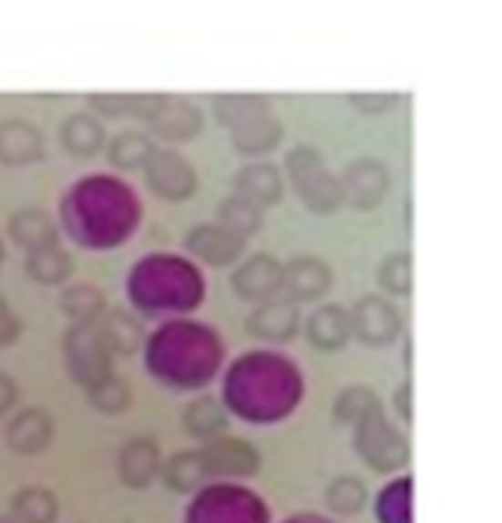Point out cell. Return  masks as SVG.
<instances>
[{"label": "cell", "mask_w": 502, "mask_h": 523, "mask_svg": "<svg viewBox=\"0 0 502 523\" xmlns=\"http://www.w3.org/2000/svg\"><path fill=\"white\" fill-rule=\"evenodd\" d=\"M88 107L97 118H124L129 115L132 95H88Z\"/></svg>", "instance_id": "836d02e7"}, {"label": "cell", "mask_w": 502, "mask_h": 523, "mask_svg": "<svg viewBox=\"0 0 502 523\" xmlns=\"http://www.w3.org/2000/svg\"><path fill=\"white\" fill-rule=\"evenodd\" d=\"M350 107L359 109L362 115H385L388 109L396 107V95H350Z\"/></svg>", "instance_id": "e575fe53"}, {"label": "cell", "mask_w": 502, "mask_h": 523, "mask_svg": "<svg viewBox=\"0 0 502 523\" xmlns=\"http://www.w3.org/2000/svg\"><path fill=\"white\" fill-rule=\"evenodd\" d=\"M144 179H148V186L156 198L170 200V203H182L194 198L197 186H200L191 162L174 148H156L150 153V159L144 162Z\"/></svg>", "instance_id": "5b68a950"}, {"label": "cell", "mask_w": 502, "mask_h": 523, "mask_svg": "<svg viewBox=\"0 0 502 523\" xmlns=\"http://www.w3.org/2000/svg\"><path fill=\"white\" fill-rule=\"evenodd\" d=\"M148 124L156 138L170 141V145H182V141H191L200 136L203 112L185 97L162 95V103H159V109L148 118Z\"/></svg>", "instance_id": "7c38bea8"}, {"label": "cell", "mask_w": 502, "mask_h": 523, "mask_svg": "<svg viewBox=\"0 0 502 523\" xmlns=\"http://www.w3.org/2000/svg\"><path fill=\"white\" fill-rule=\"evenodd\" d=\"M88 403L103 415H121L132 406V391L121 376L106 374L88 385Z\"/></svg>", "instance_id": "4dcf8cb0"}, {"label": "cell", "mask_w": 502, "mask_h": 523, "mask_svg": "<svg viewBox=\"0 0 502 523\" xmlns=\"http://www.w3.org/2000/svg\"><path fill=\"white\" fill-rule=\"evenodd\" d=\"M306 338L309 344L317 347L321 353H338L347 347L353 338V326H350V312L338 306V303H323L317 306L309 321H306Z\"/></svg>", "instance_id": "ac0fdd59"}, {"label": "cell", "mask_w": 502, "mask_h": 523, "mask_svg": "<svg viewBox=\"0 0 502 523\" xmlns=\"http://www.w3.org/2000/svg\"><path fill=\"white\" fill-rule=\"evenodd\" d=\"M4 256H6V244H4V239H0V265H4Z\"/></svg>", "instance_id": "ab89813d"}, {"label": "cell", "mask_w": 502, "mask_h": 523, "mask_svg": "<svg viewBox=\"0 0 502 523\" xmlns=\"http://www.w3.org/2000/svg\"><path fill=\"white\" fill-rule=\"evenodd\" d=\"M394 406L400 412V417L405 424L415 421V409H412V383H403L400 388L394 391Z\"/></svg>", "instance_id": "8d00e7d4"}, {"label": "cell", "mask_w": 502, "mask_h": 523, "mask_svg": "<svg viewBox=\"0 0 502 523\" xmlns=\"http://www.w3.org/2000/svg\"><path fill=\"white\" fill-rule=\"evenodd\" d=\"M185 251L191 256H197L200 262L211 268H223V265H232L238 256H244L247 251V239L244 235L232 232L230 227L223 224H197L185 232Z\"/></svg>", "instance_id": "30bf717a"}, {"label": "cell", "mask_w": 502, "mask_h": 523, "mask_svg": "<svg viewBox=\"0 0 502 523\" xmlns=\"http://www.w3.org/2000/svg\"><path fill=\"white\" fill-rule=\"evenodd\" d=\"M65 368L77 385H91L112 374V350L106 344L97 321H74V326L65 333Z\"/></svg>", "instance_id": "277c9868"}, {"label": "cell", "mask_w": 502, "mask_h": 523, "mask_svg": "<svg viewBox=\"0 0 502 523\" xmlns=\"http://www.w3.org/2000/svg\"><path fill=\"white\" fill-rule=\"evenodd\" d=\"M297 520H306V523L314 520V523H317V520H326V518H323V515H317V512H297V515H291V518H288V523H297Z\"/></svg>", "instance_id": "f35d334b"}, {"label": "cell", "mask_w": 502, "mask_h": 523, "mask_svg": "<svg viewBox=\"0 0 502 523\" xmlns=\"http://www.w3.org/2000/svg\"><path fill=\"white\" fill-rule=\"evenodd\" d=\"M45 156V133L33 121L6 118L0 121V165L24 168L36 165Z\"/></svg>", "instance_id": "9a60e30c"}, {"label": "cell", "mask_w": 502, "mask_h": 523, "mask_svg": "<svg viewBox=\"0 0 502 523\" xmlns=\"http://www.w3.org/2000/svg\"><path fill=\"white\" fill-rule=\"evenodd\" d=\"M24 271L26 277L38 285H62L74 273V256L56 241V244L38 247V251H26Z\"/></svg>", "instance_id": "7402d4cb"}, {"label": "cell", "mask_w": 502, "mask_h": 523, "mask_svg": "<svg viewBox=\"0 0 502 523\" xmlns=\"http://www.w3.org/2000/svg\"><path fill=\"white\" fill-rule=\"evenodd\" d=\"M350 326L353 335L367 347H388L403 333V315L388 297L382 294H364L353 303Z\"/></svg>", "instance_id": "52a82bcc"}, {"label": "cell", "mask_w": 502, "mask_h": 523, "mask_svg": "<svg viewBox=\"0 0 502 523\" xmlns=\"http://www.w3.org/2000/svg\"><path fill=\"white\" fill-rule=\"evenodd\" d=\"M215 215H218V224L230 227L232 232L244 235V239H250V235H256L261 227H264V206L247 200L244 194H227L218 206H215Z\"/></svg>", "instance_id": "484cf974"}, {"label": "cell", "mask_w": 502, "mask_h": 523, "mask_svg": "<svg viewBox=\"0 0 502 523\" xmlns=\"http://www.w3.org/2000/svg\"><path fill=\"white\" fill-rule=\"evenodd\" d=\"M353 426H355V436H353L355 453H359L376 474H396V470L405 467L408 459H412V447H408L405 436L388 421L382 406Z\"/></svg>", "instance_id": "3957f363"}, {"label": "cell", "mask_w": 502, "mask_h": 523, "mask_svg": "<svg viewBox=\"0 0 502 523\" xmlns=\"http://www.w3.org/2000/svg\"><path fill=\"white\" fill-rule=\"evenodd\" d=\"M379 406H382V400L370 385H347V388L338 391V397L333 403V415H335L338 424L353 426Z\"/></svg>", "instance_id": "f1b7e54d"}, {"label": "cell", "mask_w": 502, "mask_h": 523, "mask_svg": "<svg viewBox=\"0 0 502 523\" xmlns=\"http://www.w3.org/2000/svg\"><path fill=\"white\" fill-rule=\"evenodd\" d=\"M285 174L297 198L312 215H335L343 206L341 182L323 162V153L309 145H297L285 153Z\"/></svg>", "instance_id": "7a4b0ae2"}, {"label": "cell", "mask_w": 502, "mask_h": 523, "mask_svg": "<svg viewBox=\"0 0 502 523\" xmlns=\"http://www.w3.org/2000/svg\"><path fill=\"white\" fill-rule=\"evenodd\" d=\"M218 124L230 133L238 153L261 156L282 141V121L273 115L271 100L261 95H220L211 97Z\"/></svg>", "instance_id": "6da1fadb"}, {"label": "cell", "mask_w": 502, "mask_h": 523, "mask_svg": "<svg viewBox=\"0 0 502 523\" xmlns=\"http://www.w3.org/2000/svg\"><path fill=\"white\" fill-rule=\"evenodd\" d=\"M53 438V417L42 406L21 409L6 426V447L21 456L42 453Z\"/></svg>", "instance_id": "2e32d148"}, {"label": "cell", "mask_w": 502, "mask_h": 523, "mask_svg": "<svg viewBox=\"0 0 502 523\" xmlns=\"http://www.w3.org/2000/svg\"><path fill=\"white\" fill-rule=\"evenodd\" d=\"M21 330H24L21 318L15 315V309L9 306V300L0 294V347H9L12 342H18Z\"/></svg>", "instance_id": "d590c367"}, {"label": "cell", "mask_w": 502, "mask_h": 523, "mask_svg": "<svg viewBox=\"0 0 502 523\" xmlns=\"http://www.w3.org/2000/svg\"><path fill=\"white\" fill-rule=\"evenodd\" d=\"M18 403V385L9 374L0 371V415H6Z\"/></svg>", "instance_id": "74e56055"}, {"label": "cell", "mask_w": 502, "mask_h": 523, "mask_svg": "<svg viewBox=\"0 0 502 523\" xmlns=\"http://www.w3.org/2000/svg\"><path fill=\"white\" fill-rule=\"evenodd\" d=\"M97 326L100 333L106 338V344H109L112 353H118V356H136V353L141 350L144 338H148V333H144V323L129 315L127 309H109L106 306V312L97 318Z\"/></svg>", "instance_id": "44dd1931"}, {"label": "cell", "mask_w": 502, "mask_h": 523, "mask_svg": "<svg viewBox=\"0 0 502 523\" xmlns=\"http://www.w3.org/2000/svg\"><path fill=\"white\" fill-rule=\"evenodd\" d=\"M367 503V486L359 479V477H338L329 482L326 488V506L333 508L335 515L341 518H353L359 515Z\"/></svg>", "instance_id": "1f68e13d"}, {"label": "cell", "mask_w": 502, "mask_h": 523, "mask_svg": "<svg viewBox=\"0 0 502 523\" xmlns=\"http://www.w3.org/2000/svg\"><path fill=\"white\" fill-rule=\"evenodd\" d=\"M156 150L150 133L144 129H121L109 138L106 145V156H109V165L118 171H138L144 162L150 159V153Z\"/></svg>", "instance_id": "603a6c76"}, {"label": "cell", "mask_w": 502, "mask_h": 523, "mask_svg": "<svg viewBox=\"0 0 502 523\" xmlns=\"http://www.w3.org/2000/svg\"><path fill=\"white\" fill-rule=\"evenodd\" d=\"M376 282L394 297H408L415 292V262L412 253H391L379 262Z\"/></svg>", "instance_id": "f546056e"}, {"label": "cell", "mask_w": 502, "mask_h": 523, "mask_svg": "<svg viewBox=\"0 0 502 523\" xmlns=\"http://www.w3.org/2000/svg\"><path fill=\"white\" fill-rule=\"evenodd\" d=\"M408 488H412V479H400V482H394V486L382 488L379 503H376V518L379 520H408L412 518Z\"/></svg>", "instance_id": "d6a6232c"}, {"label": "cell", "mask_w": 502, "mask_h": 523, "mask_svg": "<svg viewBox=\"0 0 502 523\" xmlns=\"http://www.w3.org/2000/svg\"><path fill=\"white\" fill-rule=\"evenodd\" d=\"M232 189L238 194H244L247 200H253L259 206H276L285 194V179L280 165L273 162H250L244 168H238L232 177Z\"/></svg>", "instance_id": "d6986e66"}, {"label": "cell", "mask_w": 502, "mask_h": 523, "mask_svg": "<svg viewBox=\"0 0 502 523\" xmlns=\"http://www.w3.org/2000/svg\"><path fill=\"white\" fill-rule=\"evenodd\" d=\"M182 424L194 438H215L220 433H227L230 426V415L220 406V400L215 395H203L194 397L189 406L182 409Z\"/></svg>", "instance_id": "cb8c5ba5"}, {"label": "cell", "mask_w": 502, "mask_h": 523, "mask_svg": "<svg viewBox=\"0 0 502 523\" xmlns=\"http://www.w3.org/2000/svg\"><path fill=\"white\" fill-rule=\"evenodd\" d=\"M9 239L24 251H38V247L56 244L59 241V227L47 209L42 206H21L9 215L6 220Z\"/></svg>", "instance_id": "e0dca14e"}, {"label": "cell", "mask_w": 502, "mask_h": 523, "mask_svg": "<svg viewBox=\"0 0 502 523\" xmlns=\"http://www.w3.org/2000/svg\"><path fill=\"white\" fill-rule=\"evenodd\" d=\"M106 306H109L106 292L91 282H74L59 294V309L71 321H97L106 312Z\"/></svg>", "instance_id": "83f0119b"}, {"label": "cell", "mask_w": 502, "mask_h": 523, "mask_svg": "<svg viewBox=\"0 0 502 523\" xmlns=\"http://www.w3.org/2000/svg\"><path fill=\"white\" fill-rule=\"evenodd\" d=\"M338 182H341L343 203H350L353 209H359V212H370V209H376L388 198L391 171L376 156H359V159H350L343 165Z\"/></svg>", "instance_id": "8992f818"}, {"label": "cell", "mask_w": 502, "mask_h": 523, "mask_svg": "<svg viewBox=\"0 0 502 523\" xmlns=\"http://www.w3.org/2000/svg\"><path fill=\"white\" fill-rule=\"evenodd\" d=\"M59 141L77 159H88L103 150L106 127L95 112H71L59 127Z\"/></svg>", "instance_id": "ffe728a7"}, {"label": "cell", "mask_w": 502, "mask_h": 523, "mask_svg": "<svg viewBox=\"0 0 502 523\" xmlns=\"http://www.w3.org/2000/svg\"><path fill=\"white\" fill-rule=\"evenodd\" d=\"M282 289L294 303H312L333 289V268L329 262L312 253H300L282 265Z\"/></svg>", "instance_id": "8fae6325"}, {"label": "cell", "mask_w": 502, "mask_h": 523, "mask_svg": "<svg viewBox=\"0 0 502 523\" xmlns=\"http://www.w3.org/2000/svg\"><path fill=\"white\" fill-rule=\"evenodd\" d=\"M162 470V450L156 438L136 436L127 438L118 450V477L129 488H148Z\"/></svg>", "instance_id": "5bb4252c"}, {"label": "cell", "mask_w": 502, "mask_h": 523, "mask_svg": "<svg viewBox=\"0 0 502 523\" xmlns=\"http://www.w3.org/2000/svg\"><path fill=\"white\" fill-rule=\"evenodd\" d=\"M165 477V486L177 494H194L203 488V482L209 479L206 465L200 459V450H179L177 456H170V462L159 470Z\"/></svg>", "instance_id": "4316f807"}, {"label": "cell", "mask_w": 502, "mask_h": 523, "mask_svg": "<svg viewBox=\"0 0 502 523\" xmlns=\"http://www.w3.org/2000/svg\"><path fill=\"white\" fill-rule=\"evenodd\" d=\"M200 459L209 477H256L261 467V453L247 438L235 436H215L206 438L200 447Z\"/></svg>", "instance_id": "ba28073f"}, {"label": "cell", "mask_w": 502, "mask_h": 523, "mask_svg": "<svg viewBox=\"0 0 502 523\" xmlns=\"http://www.w3.org/2000/svg\"><path fill=\"white\" fill-rule=\"evenodd\" d=\"M300 303L291 297H264L247 315V333L268 344H285L300 333Z\"/></svg>", "instance_id": "9c48e42d"}, {"label": "cell", "mask_w": 502, "mask_h": 523, "mask_svg": "<svg viewBox=\"0 0 502 523\" xmlns=\"http://www.w3.org/2000/svg\"><path fill=\"white\" fill-rule=\"evenodd\" d=\"M232 289L241 300L259 303L282 289V262L273 253H253L232 271Z\"/></svg>", "instance_id": "4fadbf2b"}, {"label": "cell", "mask_w": 502, "mask_h": 523, "mask_svg": "<svg viewBox=\"0 0 502 523\" xmlns=\"http://www.w3.org/2000/svg\"><path fill=\"white\" fill-rule=\"evenodd\" d=\"M9 512L12 518L24 523H53L59 520V500L45 486H24L12 497Z\"/></svg>", "instance_id": "d4e9b609"}]
</instances>
